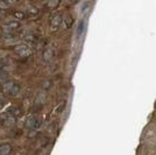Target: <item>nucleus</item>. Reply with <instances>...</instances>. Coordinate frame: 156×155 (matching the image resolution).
<instances>
[{
	"instance_id": "obj_1",
	"label": "nucleus",
	"mask_w": 156,
	"mask_h": 155,
	"mask_svg": "<svg viewBox=\"0 0 156 155\" xmlns=\"http://www.w3.org/2000/svg\"><path fill=\"white\" fill-rule=\"evenodd\" d=\"M3 90L8 96H16L20 92V85L14 81H8L3 85Z\"/></svg>"
},
{
	"instance_id": "obj_2",
	"label": "nucleus",
	"mask_w": 156,
	"mask_h": 155,
	"mask_svg": "<svg viewBox=\"0 0 156 155\" xmlns=\"http://www.w3.org/2000/svg\"><path fill=\"white\" fill-rule=\"evenodd\" d=\"M26 126L30 130V131H37L41 126H42V119L39 117H32L30 119H28Z\"/></svg>"
},
{
	"instance_id": "obj_3",
	"label": "nucleus",
	"mask_w": 156,
	"mask_h": 155,
	"mask_svg": "<svg viewBox=\"0 0 156 155\" xmlns=\"http://www.w3.org/2000/svg\"><path fill=\"white\" fill-rule=\"evenodd\" d=\"M14 51L16 54H19L20 56H25V57H27L32 54V50H30V48L27 44H16L14 47Z\"/></svg>"
},
{
	"instance_id": "obj_4",
	"label": "nucleus",
	"mask_w": 156,
	"mask_h": 155,
	"mask_svg": "<svg viewBox=\"0 0 156 155\" xmlns=\"http://www.w3.org/2000/svg\"><path fill=\"white\" fill-rule=\"evenodd\" d=\"M62 22H63V18H62V15H59V14L52 15V18L50 19V28H51V30H57L59 28V26L62 25Z\"/></svg>"
},
{
	"instance_id": "obj_5",
	"label": "nucleus",
	"mask_w": 156,
	"mask_h": 155,
	"mask_svg": "<svg viewBox=\"0 0 156 155\" xmlns=\"http://www.w3.org/2000/svg\"><path fill=\"white\" fill-rule=\"evenodd\" d=\"M4 32L6 33H11L13 30H16L20 28V22L19 21H15V20H12V21H8L4 25Z\"/></svg>"
},
{
	"instance_id": "obj_6",
	"label": "nucleus",
	"mask_w": 156,
	"mask_h": 155,
	"mask_svg": "<svg viewBox=\"0 0 156 155\" xmlns=\"http://www.w3.org/2000/svg\"><path fill=\"white\" fill-rule=\"evenodd\" d=\"M11 152H12V146L10 143L0 145V155H10Z\"/></svg>"
},
{
	"instance_id": "obj_7",
	"label": "nucleus",
	"mask_w": 156,
	"mask_h": 155,
	"mask_svg": "<svg viewBox=\"0 0 156 155\" xmlns=\"http://www.w3.org/2000/svg\"><path fill=\"white\" fill-rule=\"evenodd\" d=\"M84 32H85V21H84V20H80V21L78 22V26H77V29H76V35H77V38H78V39L82 38V35L84 34Z\"/></svg>"
},
{
	"instance_id": "obj_8",
	"label": "nucleus",
	"mask_w": 156,
	"mask_h": 155,
	"mask_svg": "<svg viewBox=\"0 0 156 155\" xmlns=\"http://www.w3.org/2000/svg\"><path fill=\"white\" fill-rule=\"evenodd\" d=\"M52 57H54V51L50 48H47L42 54V58L44 62H50L52 59Z\"/></svg>"
},
{
	"instance_id": "obj_9",
	"label": "nucleus",
	"mask_w": 156,
	"mask_h": 155,
	"mask_svg": "<svg viewBox=\"0 0 156 155\" xmlns=\"http://www.w3.org/2000/svg\"><path fill=\"white\" fill-rule=\"evenodd\" d=\"M63 26H64V28H70L71 26H72V16L71 15H65L64 16V19H63Z\"/></svg>"
},
{
	"instance_id": "obj_10",
	"label": "nucleus",
	"mask_w": 156,
	"mask_h": 155,
	"mask_svg": "<svg viewBox=\"0 0 156 155\" xmlns=\"http://www.w3.org/2000/svg\"><path fill=\"white\" fill-rule=\"evenodd\" d=\"M15 120H16V117L15 115H13V114H11V113H7V118L5 119V125H13V124L15 122Z\"/></svg>"
},
{
	"instance_id": "obj_11",
	"label": "nucleus",
	"mask_w": 156,
	"mask_h": 155,
	"mask_svg": "<svg viewBox=\"0 0 156 155\" xmlns=\"http://www.w3.org/2000/svg\"><path fill=\"white\" fill-rule=\"evenodd\" d=\"M13 15H14L15 19H19V20L26 19V13L22 12V11H14V12H13Z\"/></svg>"
},
{
	"instance_id": "obj_12",
	"label": "nucleus",
	"mask_w": 156,
	"mask_h": 155,
	"mask_svg": "<svg viewBox=\"0 0 156 155\" xmlns=\"http://www.w3.org/2000/svg\"><path fill=\"white\" fill-rule=\"evenodd\" d=\"M27 13H28V15H30V16H35V15L39 14V11H37L36 8H29Z\"/></svg>"
},
{
	"instance_id": "obj_13",
	"label": "nucleus",
	"mask_w": 156,
	"mask_h": 155,
	"mask_svg": "<svg viewBox=\"0 0 156 155\" xmlns=\"http://www.w3.org/2000/svg\"><path fill=\"white\" fill-rule=\"evenodd\" d=\"M8 5H10V3H6V1H0V10L6 8Z\"/></svg>"
},
{
	"instance_id": "obj_14",
	"label": "nucleus",
	"mask_w": 156,
	"mask_h": 155,
	"mask_svg": "<svg viewBox=\"0 0 156 155\" xmlns=\"http://www.w3.org/2000/svg\"><path fill=\"white\" fill-rule=\"evenodd\" d=\"M58 4H59V1H50V3H48V4H47V6L52 7V6H56V5H58Z\"/></svg>"
},
{
	"instance_id": "obj_15",
	"label": "nucleus",
	"mask_w": 156,
	"mask_h": 155,
	"mask_svg": "<svg viewBox=\"0 0 156 155\" xmlns=\"http://www.w3.org/2000/svg\"><path fill=\"white\" fill-rule=\"evenodd\" d=\"M3 103H4V99H3L1 97H0V107H1V106H3Z\"/></svg>"
}]
</instances>
